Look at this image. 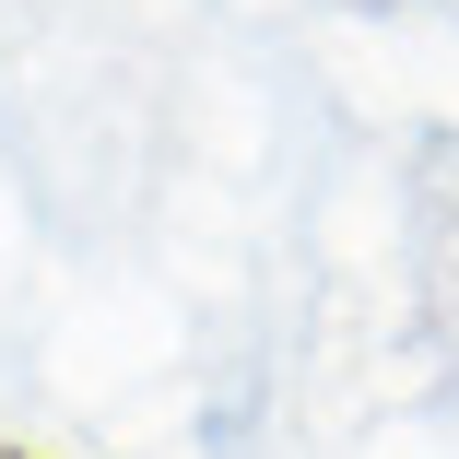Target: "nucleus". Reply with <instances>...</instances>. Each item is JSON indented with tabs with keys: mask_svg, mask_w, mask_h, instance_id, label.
Instances as JSON below:
<instances>
[{
	"mask_svg": "<svg viewBox=\"0 0 459 459\" xmlns=\"http://www.w3.org/2000/svg\"><path fill=\"white\" fill-rule=\"evenodd\" d=\"M0 459H48V447H13V436H0Z\"/></svg>",
	"mask_w": 459,
	"mask_h": 459,
	"instance_id": "1",
	"label": "nucleus"
}]
</instances>
